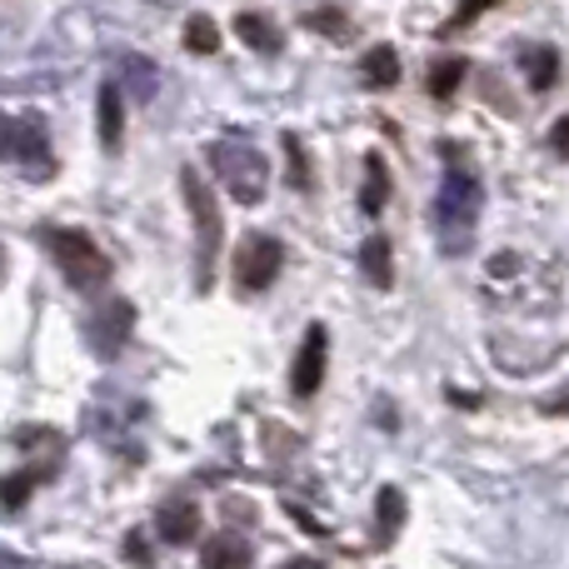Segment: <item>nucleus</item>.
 I'll return each mask as SVG.
<instances>
[{"label": "nucleus", "mask_w": 569, "mask_h": 569, "mask_svg": "<svg viewBox=\"0 0 569 569\" xmlns=\"http://www.w3.org/2000/svg\"><path fill=\"white\" fill-rule=\"evenodd\" d=\"M485 206V190L470 170H445L440 180V196H435V230H440V246L450 256H460L475 236V220H480Z\"/></svg>", "instance_id": "1"}, {"label": "nucleus", "mask_w": 569, "mask_h": 569, "mask_svg": "<svg viewBox=\"0 0 569 569\" xmlns=\"http://www.w3.org/2000/svg\"><path fill=\"white\" fill-rule=\"evenodd\" d=\"M180 190H186V206L190 220H196V290L210 295L216 290V266H220V206H216V190L200 170H180Z\"/></svg>", "instance_id": "2"}, {"label": "nucleus", "mask_w": 569, "mask_h": 569, "mask_svg": "<svg viewBox=\"0 0 569 569\" xmlns=\"http://www.w3.org/2000/svg\"><path fill=\"white\" fill-rule=\"evenodd\" d=\"M46 250H50V260H56V270L76 284V290L100 295L110 284V260L100 256V246L86 230H70V226L46 230Z\"/></svg>", "instance_id": "3"}, {"label": "nucleus", "mask_w": 569, "mask_h": 569, "mask_svg": "<svg viewBox=\"0 0 569 569\" xmlns=\"http://www.w3.org/2000/svg\"><path fill=\"white\" fill-rule=\"evenodd\" d=\"M210 166L216 176L226 180V190L240 200V206H260L266 200V186H270V160L250 146L246 136H230V140H216L210 146Z\"/></svg>", "instance_id": "4"}, {"label": "nucleus", "mask_w": 569, "mask_h": 569, "mask_svg": "<svg viewBox=\"0 0 569 569\" xmlns=\"http://www.w3.org/2000/svg\"><path fill=\"white\" fill-rule=\"evenodd\" d=\"M0 160H16L20 170H30V180H50L56 160H50V136L40 116H0Z\"/></svg>", "instance_id": "5"}, {"label": "nucleus", "mask_w": 569, "mask_h": 569, "mask_svg": "<svg viewBox=\"0 0 569 569\" xmlns=\"http://www.w3.org/2000/svg\"><path fill=\"white\" fill-rule=\"evenodd\" d=\"M280 266H284V246L266 230H250L246 240L236 246V284L246 295H260L280 280Z\"/></svg>", "instance_id": "6"}, {"label": "nucleus", "mask_w": 569, "mask_h": 569, "mask_svg": "<svg viewBox=\"0 0 569 569\" xmlns=\"http://www.w3.org/2000/svg\"><path fill=\"white\" fill-rule=\"evenodd\" d=\"M130 330H136V310H130L120 295H110V300H100V310L86 320V335H90V350L100 355V360H116L120 350H126Z\"/></svg>", "instance_id": "7"}, {"label": "nucleus", "mask_w": 569, "mask_h": 569, "mask_svg": "<svg viewBox=\"0 0 569 569\" xmlns=\"http://www.w3.org/2000/svg\"><path fill=\"white\" fill-rule=\"evenodd\" d=\"M325 360H330V330H325V325H310L300 350H295V365H290L295 400H310V395L325 385Z\"/></svg>", "instance_id": "8"}, {"label": "nucleus", "mask_w": 569, "mask_h": 569, "mask_svg": "<svg viewBox=\"0 0 569 569\" xmlns=\"http://www.w3.org/2000/svg\"><path fill=\"white\" fill-rule=\"evenodd\" d=\"M156 535L166 545H190L200 535V505L190 495H170L156 510Z\"/></svg>", "instance_id": "9"}, {"label": "nucleus", "mask_w": 569, "mask_h": 569, "mask_svg": "<svg viewBox=\"0 0 569 569\" xmlns=\"http://www.w3.org/2000/svg\"><path fill=\"white\" fill-rule=\"evenodd\" d=\"M96 136L110 156H116L120 140H126V86H120V80H106L96 96Z\"/></svg>", "instance_id": "10"}, {"label": "nucleus", "mask_w": 569, "mask_h": 569, "mask_svg": "<svg viewBox=\"0 0 569 569\" xmlns=\"http://www.w3.org/2000/svg\"><path fill=\"white\" fill-rule=\"evenodd\" d=\"M236 36L246 40L250 50H260V56H280L284 50V36L276 26H270L266 16H256V10H246V16H236Z\"/></svg>", "instance_id": "11"}, {"label": "nucleus", "mask_w": 569, "mask_h": 569, "mask_svg": "<svg viewBox=\"0 0 569 569\" xmlns=\"http://www.w3.org/2000/svg\"><path fill=\"white\" fill-rule=\"evenodd\" d=\"M360 270H365V280L375 284V290H390L395 284V260H390V240L385 236H370L360 246Z\"/></svg>", "instance_id": "12"}, {"label": "nucleus", "mask_w": 569, "mask_h": 569, "mask_svg": "<svg viewBox=\"0 0 569 569\" xmlns=\"http://www.w3.org/2000/svg\"><path fill=\"white\" fill-rule=\"evenodd\" d=\"M385 200H390V176H385V156L370 150L365 156V190H360V210L365 216H380Z\"/></svg>", "instance_id": "13"}, {"label": "nucleus", "mask_w": 569, "mask_h": 569, "mask_svg": "<svg viewBox=\"0 0 569 569\" xmlns=\"http://www.w3.org/2000/svg\"><path fill=\"white\" fill-rule=\"evenodd\" d=\"M360 76H365V86L390 90L395 80H400V56H395V46H375L370 56L360 60Z\"/></svg>", "instance_id": "14"}, {"label": "nucleus", "mask_w": 569, "mask_h": 569, "mask_svg": "<svg viewBox=\"0 0 569 569\" xmlns=\"http://www.w3.org/2000/svg\"><path fill=\"white\" fill-rule=\"evenodd\" d=\"M256 560V550H250L246 540H240V535H216V540L206 545V550H200V565H250Z\"/></svg>", "instance_id": "15"}, {"label": "nucleus", "mask_w": 569, "mask_h": 569, "mask_svg": "<svg viewBox=\"0 0 569 569\" xmlns=\"http://www.w3.org/2000/svg\"><path fill=\"white\" fill-rule=\"evenodd\" d=\"M400 525H405V495L395 485H385L380 500H375V530H380V540H395Z\"/></svg>", "instance_id": "16"}, {"label": "nucleus", "mask_w": 569, "mask_h": 569, "mask_svg": "<svg viewBox=\"0 0 569 569\" xmlns=\"http://www.w3.org/2000/svg\"><path fill=\"white\" fill-rule=\"evenodd\" d=\"M525 76H530V90H550L555 76H560V56H555L550 46H535L530 56H525Z\"/></svg>", "instance_id": "17"}, {"label": "nucleus", "mask_w": 569, "mask_h": 569, "mask_svg": "<svg viewBox=\"0 0 569 569\" xmlns=\"http://www.w3.org/2000/svg\"><path fill=\"white\" fill-rule=\"evenodd\" d=\"M120 70H126V80H120V86L136 90V100H150V96H156V70H150L146 60L136 56V50H120Z\"/></svg>", "instance_id": "18"}, {"label": "nucleus", "mask_w": 569, "mask_h": 569, "mask_svg": "<svg viewBox=\"0 0 569 569\" xmlns=\"http://www.w3.org/2000/svg\"><path fill=\"white\" fill-rule=\"evenodd\" d=\"M186 46H190V56H216L220 50V26L210 16H190L186 20Z\"/></svg>", "instance_id": "19"}, {"label": "nucleus", "mask_w": 569, "mask_h": 569, "mask_svg": "<svg viewBox=\"0 0 569 569\" xmlns=\"http://www.w3.org/2000/svg\"><path fill=\"white\" fill-rule=\"evenodd\" d=\"M465 70H470V66H465V60H460V56L440 60V66H435V70H430V96H435V100H450V96H455V90H460Z\"/></svg>", "instance_id": "20"}, {"label": "nucleus", "mask_w": 569, "mask_h": 569, "mask_svg": "<svg viewBox=\"0 0 569 569\" xmlns=\"http://www.w3.org/2000/svg\"><path fill=\"white\" fill-rule=\"evenodd\" d=\"M284 166H290V186L295 190H310V160H305V146H300V136H284Z\"/></svg>", "instance_id": "21"}, {"label": "nucleus", "mask_w": 569, "mask_h": 569, "mask_svg": "<svg viewBox=\"0 0 569 569\" xmlns=\"http://www.w3.org/2000/svg\"><path fill=\"white\" fill-rule=\"evenodd\" d=\"M30 490H36V475L30 470L6 475V480H0V505H6V510H20V505L30 500Z\"/></svg>", "instance_id": "22"}, {"label": "nucleus", "mask_w": 569, "mask_h": 569, "mask_svg": "<svg viewBox=\"0 0 569 569\" xmlns=\"http://www.w3.org/2000/svg\"><path fill=\"white\" fill-rule=\"evenodd\" d=\"M126 560H136V565H150V560H156V550L146 545V535H140V530L126 535Z\"/></svg>", "instance_id": "23"}, {"label": "nucleus", "mask_w": 569, "mask_h": 569, "mask_svg": "<svg viewBox=\"0 0 569 569\" xmlns=\"http://www.w3.org/2000/svg\"><path fill=\"white\" fill-rule=\"evenodd\" d=\"M305 26L325 30V36H340V30H345V20H340V10H315V16H305Z\"/></svg>", "instance_id": "24"}, {"label": "nucleus", "mask_w": 569, "mask_h": 569, "mask_svg": "<svg viewBox=\"0 0 569 569\" xmlns=\"http://www.w3.org/2000/svg\"><path fill=\"white\" fill-rule=\"evenodd\" d=\"M500 0H460V10H455V26H465V20H475V16H485V10H495Z\"/></svg>", "instance_id": "25"}, {"label": "nucleus", "mask_w": 569, "mask_h": 569, "mask_svg": "<svg viewBox=\"0 0 569 569\" xmlns=\"http://www.w3.org/2000/svg\"><path fill=\"white\" fill-rule=\"evenodd\" d=\"M550 146L560 150V156H569V116H565V120H555V130H550Z\"/></svg>", "instance_id": "26"}, {"label": "nucleus", "mask_w": 569, "mask_h": 569, "mask_svg": "<svg viewBox=\"0 0 569 569\" xmlns=\"http://www.w3.org/2000/svg\"><path fill=\"white\" fill-rule=\"evenodd\" d=\"M490 270H495V276H515V270H520V260H515V256H510V250H505V256H500V260H495V266H490Z\"/></svg>", "instance_id": "27"}, {"label": "nucleus", "mask_w": 569, "mask_h": 569, "mask_svg": "<svg viewBox=\"0 0 569 569\" xmlns=\"http://www.w3.org/2000/svg\"><path fill=\"white\" fill-rule=\"evenodd\" d=\"M550 415H569V395H565L560 405H550Z\"/></svg>", "instance_id": "28"}, {"label": "nucleus", "mask_w": 569, "mask_h": 569, "mask_svg": "<svg viewBox=\"0 0 569 569\" xmlns=\"http://www.w3.org/2000/svg\"><path fill=\"white\" fill-rule=\"evenodd\" d=\"M0 280H6V250H0Z\"/></svg>", "instance_id": "29"}]
</instances>
